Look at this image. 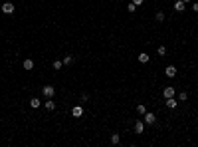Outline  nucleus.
Wrapping results in <instances>:
<instances>
[{"mask_svg":"<svg viewBox=\"0 0 198 147\" xmlns=\"http://www.w3.org/2000/svg\"><path fill=\"white\" fill-rule=\"evenodd\" d=\"M165 74L168 76V78H174V76H176V68H174V66H166V68H165Z\"/></svg>","mask_w":198,"mask_h":147,"instance_id":"nucleus-8","label":"nucleus"},{"mask_svg":"<svg viewBox=\"0 0 198 147\" xmlns=\"http://www.w3.org/2000/svg\"><path fill=\"white\" fill-rule=\"evenodd\" d=\"M62 62H64V66H71V64H73V56H69V54H67Z\"/></svg>","mask_w":198,"mask_h":147,"instance_id":"nucleus-13","label":"nucleus"},{"mask_svg":"<svg viewBox=\"0 0 198 147\" xmlns=\"http://www.w3.org/2000/svg\"><path fill=\"white\" fill-rule=\"evenodd\" d=\"M137 113H141V115H145V113H147V107H145L143 103H139V105H137Z\"/></svg>","mask_w":198,"mask_h":147,"instance_id":"nucleus-18","label":"nucleus"},{"mask_svg":"<svg viewBox=\"0 0 198 147\" xmlns=\"http://www.w3.org/2000/svg\"><path fill=\"white\" fill-rule=\"evenodd\" d=\"M182 2H186V4H188V2H190V0H182Z\"/></svg>","mask_w":198,"mask_h":147,"instance_id":"nucleus-25","label":"nucleus"},{"mask_svg":"<svg viewBox=\"0 0 198 147\" xmlns=\"http://www.w3.org/2000/svg\"><path fill=\"white\" fill-rule=\"evenodd\" d=\"M149 60H151L149 54H139V62H141V64H149Z\"/></svg>","mask_w":198,"mask_h":147,"instance_id":"nucleus-14","label":"nucleus"},{"mask_svg":"<svg viewBox=\"0 0 198 147\" xmlns=\"http://www.w3.org/2000/svg\"><path fill=\"white\" fill-rule=\"evenodd\" d=\"M135 133H139V135L145 133V121H141V119H139V121H135Z\"/></svg>","mask_w":198,"mask_h":147,"instance_id":"nucleus-5","label":"nucleus"},{"mask_svg":"<svg viewBox=\"0 0 198 147\" xmlns=\"http://www.w3.org/2000/svg\"><path fill=\"white\" fill-rule=\"evenodd\" d=\"M22 68H24V70H34V60L26 58V60L22 62Z\"/></svg>","mask_w":198,"mask_h":147,"instance_id":"nucleus-9","label":"nucleus"},{"mask_svg":"<svg viewBox=\"0 0 198 147\" xmlns=\"http://www.w3.org/2000/svg\"><path fill=\"white\" fill-rule=\"evenodd\" d=\"M143 2H145V0H133V4H135V6H141Z\"/></svg>","mask_w":198,"mask_h":147,"instance_id":"nucleus-23","label":"nucleus"},{"mask_svg":"<svg viewBox=\"0 0 198 147\" xmlns=\"http://www.w3.org/2000/svg\"><path fill=\"white\" fill-rule=\"evenodd\" d=\"M192 10H194V12H198V2H194V4H192Z\"/></svg>","mask_w":198,"mask_h":147,"instance_id":"nucleus-24","label":"nucleus"},{"mask_svg":"<svg viewBox=\"0 0 198 147\" xmlns=\"http://www.w3.org/2000/svg\"><path fill=\"white\" fill-rule=\"evenodd\" d=\"M172 8H174L176 12H182L184 8H186V2H182V0H176V2H174V6H172Z\"/></svg>","mask_w":198,"mask_h":147,"instance_id":"nucleus-6","label":"nucleus"},{"mask_svg":"<svg viewBox=\"0 0 198 147\" xmlns=\"http://www.w3.org/2000/svg\"><path fill=\"white\" fill-rule=\"evenodd\" d=\"M176 105H178V100H174V98H166V107L174 109Z\"/></svg>","mask_w":198,"mask_h":147,"instance_id":"nucleus-10","label":"nucleus"},{"mask_svg":"<svg viewBox=\"0 0 198 147\" xmlns=\"http://www.w3.org/2000/svg\"><path fill=\"white\" fill-rule=\"evenodd\" d=\"M44 107L48 109V111H54L55 109V102H52V98H48V102L44 103Z\"/></svg>","mask_w":198,"mask_h":147,"instance_id":"nucleus-11","label":"nucleus"},{"mask_svg":"<svg viewBox=\"0 0 198 147\" xmlns=\"http://www.w3.org/2000/svg\"><path fill=\"white\" fill-rule=\"evenodd\" d=\"M115 2H119V0H115Z\"/></svg>","mask_w":198,"mask_h":147,"instance_id":"nucleus-26","label":"nucleus"},{"mask_svg":"<svg viewBox=\"0 0 198 147\" xmlns=\"http://www.w3.org/2000/svg\"><path fill=\"white\" fill-rule=\"evenodd\" d=\"M156 54H159L161 58L166 56V48H165V46H159V48H156Z\"/></svg>","mask_w":198,"mask_h":147,"instance_id":"nucleus-17","label":"nucleus"},{"mask_svg":"<svg viewBox=\"0 0 198 147\" xmlns=\"http://www.w3.org/2000/svg\"><path fill=\"white\" fill-rule=\"evenodd\" d=\"M8 2H12V0H8Z\"/></svg>","mask_w":198,"mask_h":147,"instance_id":"nucleus-27","label":"nucleus"},{"mask_svg":"<svg viewBox=\"0 0 198 147\" xmlns=\"http://www.w3.org/2000/svg\"><path fill=\"white\" fill-rule=\"evenodd\" d=\"M119 141H121V137H119V133H113V135H111V143H113V145H117Z\"/></svg>","mask_w":198,"mask_h":147,"instance_id":"nucleus-16","label":"nucleus"},{"mask_svg":"<svg viewBox=\"0 0 198 147\" xmlns=\"http://www.w3.org/2000/svg\"><path fill=\"white\" fill-rule=\"evenodd\" d=\"M154 18H156V22H165V12H156V14H154Z\"/></svg>","mask_w":198,"mask_h":147,"instance_id":"nucleus-15","label":"nucleus"},{"mask_svg":"<svg viewBox=\"0 0 198 147\" xmlns=\"http://www.w3.org/2000/svg\"><path fill=\"white\" fill-rule=\"evenodd\" d=\"M42 93H44L46 100H48V98H54L55 88H54V86H44V88H42Z\"/></svg>","mask_w":198,"mask_h":147,"instance_id":"nucleus-2","label":"nucleus"},{"mask_svg":"<svg viewBox=\"0 0 198 147\" xmlns=\"http://www.w3.org/2000/svg\"><path fill=\"white\" fill-rule=\"evenodd\" d=\"M14 10H16V6H14L12 2H8V0L2 4V12H4V14H14Z\"/></svg>","mask_w":198,"mask_h":147,"instance_id":"nucleus-3","label":"nucleus"},{"mask_svg":"<svg viewBox=\"0 0 198 147\" xmlns=\"http://www.w3.org/2000/svg\"><path fill=\"white\" fill-rule=\"evenodd\" d=\"M143 121H145L147 125H153V123H156V115H154L153 111H147V113L143 115Z\"/></svg>","mask_w":198,"mask_h":147,"instance_id":"nucleus-1","label":"nucleus"},{"mask_svg":"<svg viewBox=\"0 0 198 147\" xmlns=\"http://www.w3.org/2000/svg\"><path fill=\"white\" fill-rule=\"evenodd\" d=\"M135 10H137V6H135L133 2H129V4H127V12H129V14H133Z\"/></svg>","mask_w":198,"mask_h":147,"instance_id":"nucleus-19","label":"nucleus"},{"mask_svg":"<svg viewBox=\"0 0 198 147\" xmlns=\"http://www.w3.org/2000/svg\"><path fill=\"white\" fill-rule=\"evenodd\" d=\"M178 100H180V102H186V100H188V93H186V91H180V93H178Z\"/></svg>","mask_w":198,"mask_h":147,"instance_id":"nucleus-20","label":"nucleus"},{"mask_svg":"<svg viewBox=\"0 0 198 147\" xmlns=\"http://www.w3.org/2000/svg\"><path fill=\"white\" fill-rule=\"evenodd\" d=\"M40 105H42V102H40L38 98H32V100H30V107H34V109H38Z\"/></svg>","mask_w":198,"mask_h":147,"instance_id":"nucleus-12","label":"nucleus"},{"mask_svg":"<svg viewBox=\"0 0 198 147\" xmlns=\"http://www.w3.org/2000/svg\"><path fill=\"white\" fill-rule=\"evenodd\" d=\"M174 88H172V86H166V88H165V90H163V98H165V100H166V98H174Z\"/></svg>","mask_w":198,"mask_h":147,"instance_id":"nucleus-4","label":"nucleus"},{"mask_svg":"<svg viewBox=\"0 0 198 147\" xmlns=\"http://www.w3.org/2000/svg\"><path fill=\"white\" fill-rule=\"evenodd\" d=\"M89 100V93H81V102H87Z\"/></svg>","mask_w":198,"mask_h":147,"instance_id":"nucleus-22","label":"nucleus"},{"mask_svg":"<svg viewBox=\"0 0 198 147\" xmlns=\"http://www.w3.org/2000/svg\"><path fill=\"white\" fill-rule=\"evenodd\" d=\"M62 68H64V62L55 60V62H54V70H62Z\"/></svg>","mask_w":198,"mask_h":147,"instance_id":"nucleus-21","label":"nucleus"},{"mask_svg":"<svg viewBox=\"0 0 198 147\" xmlns=\"http://www.w3.org/2000/svg\"><path fill=\"white\" fill-rule=\"evenodd\" d=\"M71 115H73V117H81V115H83V107H81V105H75V107L71 109Z\"/></svg>","mask_w":198,"mask_h":147,"instance_id":"nucleus-7","label":"nucleus"}]
</instances>
